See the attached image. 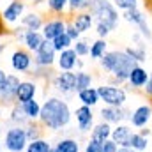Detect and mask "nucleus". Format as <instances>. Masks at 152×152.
<instances>
[{
  "mask_svg": "<svg viewBox=\"0 0 152 152\" xmlns=\"http://www.w3.org/2000/svg\"><path fill=\"white\" fill-rule=\"evenodd\" d=\"M71 120H73V112L69 108V103L64 97L51 96L42 103L39 124L46 131H51V133L64 131L66 127H69Z\"/></svg>",
  "mask_w": 152,
  "mask_h": 152,
  "instance_id": "f257e3e1",
  "label": "nucleus"
},
{
  "mask_svg": "<svg viewBox=\"0 0 152 152\" xmlns=\"http://www.w3.org/2000/svg\"><path fill=\"white\" fill-rule=\"evenodd\" d=\"M44 41H46V39H44V36H42L41 32L27 30V34H25V41H23V46H25L30 53H36Z\"/></svg>",
  "mask_w": 152,
  "mask_h": 152,
  "instance_id": "393cba45",
  "label": "nucleus"
},
{
  "mask_svg": "<svg viewBox=\"0 0 152 152\" xmlns=\"http://www.w3.org/2000/svg\"><path fill=\"white\" fill-rule=\"evenodd\" d=\"M9 122L12 124V126H27L30 120L27 118V115L23 112V108H21V104H18V103H14L12 106H11V112H9Z\"/></svg>",
  "mask_w": 152,
  "mask_h": 152,
  "instance_id": "bb28decb",
  "label": "nucleus"
},
{
  "mask_svg": "<svg viewBox=\"0 0 152 152\" xmlns=\"http://www.w3.org/2000/svg\"><path fill=\"white\" fill-rule=\"evenodd\" d=\"M149 73L145 67H142L140 64L133 67V71L129 73L127 78V90H143V87L147 85L149 81Z\"/></svg>",
  "mask_w": 152,
  "mask_h": 152,
  "instance_id": "dca6fc26",
  "label": "nucleus"
},
{
  "mask_svg": "<svg viewBox=\"0 0 152 152\" xmlns=\"http://www.w3.org/2000/svg\"><path fill=\"white\" fill-rule=\"evenodd\" d=\"M97 94L99 99L104 103V106H126L127 103V90L124 87H117V85H99L97 87Z\"/></svg>",
  "mask_w": 152,
  "mask_h": 152,
  "instance_id": "20e7f679",
  "label": "nucleus"
},
{
  "mask_svg": "<svg viewBox=\"0 0 152 152\" xmlns=\"http://www.w3.org/2000/svg\"><path fill=\"white\" fill-rule=\"evenodd\" d=\"M129 149L136 152H147L149 149V138L143 136L140 131H133L131 138H129Z\"/></svg>",
  "mask_w": 152,
  "mask_h": 152,
  "instance_id": "cd10ccee",
  "label": "nucleus"
},
{
  "mask_svg": "<svg viewBox=\"0 0 152 152\" xmlns=\"http://www.w3.org/2000/svg\"><path fill=\"white\" fill-rule=\"evenodd\" d=\"M131 134H133V129L129 124H117L112 129V140L118 147H129Z\"/></svg>",
  "mask_w": 152,
  "mask_h": 152,
  "instance_id": "aec40b11",
  "label": "nucleus"
},
{
  "mask_svg": "<svg viewBox=\"0 0 152 152\" xmlns=\"http://www.w3.org/2000/svg\"><path fill=\"white\" fill-rule=\"evenodd\" d=\"M41 106H42V103H39L37 99H30V101H27V103L21 104V108H23V112L27 115V118L32 120V122H34V120H39Z\"/></svg>",
  "mask_w": 152,
  "mask_h": 152,
  "instance_id": "c85d7f7f",
  "label": "nucleus"
},
{
  "mask_svg": "<svg viewBox=\"0 0 152 152\" xmlns=\"http://www.w3.org/2000/svg\"><path fill=\"white\" fill-rule=\"evenodd\" d=\"M73 50L76 51V55L81 58V57H88V51H90V44L85 41V39H80L73 42Z\"/></svg>",
  "mask_w": 152,
  "mask_h": 152,
  "instance_id": "e433bc0d",
  "label": "nucleus"
},
{
  "mask_svg": "<svg viewBox=\"0 0 152 152\" xmlns=\"http://www.w3.org/2000/svg\"><path fill=\"white\" fill-rule=\"evenodd\" d=\"M81 147H80V140L78 138H73V136H66V138H60L55 145L51 152H80Z\"/></svg>",
  "mask_w": 152,
  "mask_h": 152,
  "instance_id": "5701e85b",
  "label": "nucleus"
},
{
  "mask_svg": "<svg viewBox=\"0 0 152 152\" xmlns=\"http://www.w3.org/2000/svg\"><path fill=\"white\" fill-rule=\"evenodd\" d=\"M112 129H113V126H110V124H106V122H97V124H94V127H92V131H90V140H96V142H106V140H110L112 138Z\"/></svg>",
  "mask_w": 152,
  "mask_h": 152,
  "instance_id": "4be33fe9",
  "label": "nucleus"
},
{
  "mask_svg": "<svg viewBox=\"0 0 152 152\" xmlns=\"http://www.w3.org/2000/svg\"><path fill=\"white\" fill-rule=\"evenodd\" d=\"M136 64H142L147 60V50H145V44H133V46H127L124 50Z\"/></svg>",
  "mask_w": 152,
  "mask_h": 152,
  "instance_id": "c756f323",
  "label": "nucleus"
},
{
  "mask_svg": "<svg viewBox=\"0 0 152 152\" xmlns=\"http://www.w3.org/2000/svg\"><path fill=\"white\" fill-rule=\"evenodd\" d=\"M25 133H27V140L28 142H34V140H39V138H44L42 133H44V127L39 124V120H30L27 126H25Z\"/></svg>",
  "mask_w": 152,
  "mask_h": 152,
  "instance_id": "7c9ffc66",
  "label": "nucleus"
},
{
  "mask_svg": "<svg viewBox=\"0 0 152 152\" xmlns=\"http://www.w3.org/2000/svg\"><path fill=\"white\" fill-rule=\"evenodd\" d=\"M55 64H57V51L53 48V42L51 41H44L41 44V48L34 53V66L51 69Z\"/></svg>",
  "mask_w": 152,
  "mask_h": 152,
  "instance_id": "1a4fd4ad",
  "label": "nucleus"
},
{
  "mask_svg": "<svg viewBox=\"0 0 152 152\" xmlns=\"http://www.w3.org/2000/svg\"><path fill=\"white\" fill-rule=\"evenodd\" d=\"M152 120V103H143L138 104L134 110H131V117H129V126L134 129H143L149 126Z\"/></svg>",
  "mask_w": 152,
  "mask_h": 152,
  "instance_id": "9b49d317",
  "label": "nucleus"
},
{
  "mask_svg": "<svg viewBox=\"0 0 152 152\" xmlns=\"http://www.w3.org/2000/svg\"><path fill=\"white\" fill-rule=\"evenodd\" d=\"M140 133H142L143 136H147V138L151 136V129H147V127H143V129H140Z\"/></svg>",
  "mask_w": 152,
  "mask_h": 152,
  "instance_id": "a18cd8bd",
  "label": "nucleus"
},
{
  "mask_svg": "<svg viewBox=\"0 0 152 152\" xmlns=\"http://www.w3.org/2000/svg\"><path fill=\"white\" fill-rule=\"evenodd\" d=\"M85 152H103V143L88 138L87 143H85Z\"/></svg>",
  "mask_w": 152,
  "mask_h": 152,
  "instance_id": "ea45409f",
  "label": "nucleus"
},
{
  "mask_svg": "<svg viewBox=\"0 0 152 152\" xmlns=\"http://www.w3.org/2000/svg\"><path fill=\"white\" fill-rule=\"evenodd\" d=\"M78 55L73 48H67L60 53H57V67L58 71H75L76 62H78Z\"/></svg>",
  "mask_w": 152,
  "mask_h": 152,
  "instance_id": "a211bd4d",
  "label": "nucleus"
},
{
  "mask_svg": "<svg viewBox=\"0 0 152 152\" xmlns=\"http://www.w3.org/2000/svg\"><path fill=\"white\" fill-rule=\"evenodd\" d=\"M51 42H53V48H55L57 53H60V51H64V50H67V48H73V41H71V37H69L66 32H64L62 36L55 37Z\"/></svg>",
  "mask_w": 152,
  "mask_h": 152,
  "instance_id": "f704fd0d",
  "label": "nucleus"
},
{
  "mask_svg": "<svg viewBox=\"0 0 152 152\" xmlns=\"http://www.w3.org/2000/svg\"><path fill=\"white\" fill-rule=\"evenodd\" d=\"M28 145L23 126H11L4 134V147L7 152H25Z\"/></svg>",
  "mask_w": 152,
  "mask_h": 152,
  "instance_id": "39448f33",
  "label": "nucleus"
},
{
  "mask_svg": "<svg viewBox=\"0 0 152 152\" xmlns=\"http://www.w3.org/2000/svg\"><path fill=\"white\" fill-rule=\"evenodd\" d=\"M21 80L16 75H7L5 81L0 85V101L4 104H14L16 103V94H18V87H20Z\"/></svg>",
  "mask_w": 152,
  "mask_h": 152,
  "instance_id": "f8f14e48",
  "label": "nucleus"
},
{
  "mask_svg": "<svg viewBox=\"0 0 152 152\" xmlns=\"http://www.w3.org/2000/svg\"><path fill=\"white\" fill-rule=\"evenodd\" d=\"M113 5L118 9V11H129V9H134L138 7V0H112Z\"/></svg>",
  "mask_w": 152,
  "mask_h": 152,
  "instance_id": "4c0bfd02",
  "label": "nucleus"
},
{
  "mask_svg": "<svg viewBox=\"0 0 152 152\" xmlns=\"http://www.w3.org/2000/svg\"><path fill=\"white\" fill-rule=\"evenodd\" d=\"M66 34L71 37L73 42H76V41H80V39H81V34L76 30L75 27H73V23H71V21H67V25H66Z\"/></svg>",
  "mask_w": 152,
  "mask_h": 152,
  "instance_id": "a19ab883",
  "label": "nucleus"
},
{
  "mask_svg": "<svg viewBox=\"0 0 152 152\" xmlns=\"http://www.w3.org/2000/svg\"><path fill=\"white\" fill-rule=\"evenodd\" d=\"M37 94V81L36 80H21L20 87H18V94H16V103L23 104L30 99H36Z\"/></svg>",
  "mask_w": 152,
  "mask_h": 152,
  "instance_id": "f3484780",
  "label": "nucleus"
},
{
  "mask_svg": "<svg viewBox=\"0 0 152 152\" xmlns=\"http://www.w3.org/2000/svg\"><path fill=\"white\" fill-rule=\"evenodd\" d=\"M92 81H94V78L90 73H87V71H76V94L80 92V90H85V88H88V87H92Z\"/></svg>",
  "mask_w": 152,
  "mask_h": 152,
  "instance_id": "2f4dec72",
  "label": "nucleus"
},
{
  "mask_svg": "<svg viewBox=\"0 0 152 152\" xmlns=\"http://www.w3.org/2000/svg\"><path fill=\"white\" fill-rule=\"evenodd\" d=\"M5 48H7V44H2V42H0V53L5 51Z\"/></svg>",
  "mask_w": 152,
  "mask_h": 152,
  "instance_id": "09e8293b",
  "label": "nucleus"
},
{
  "mask_svg": "<svg viewBox=\"0 0 152 152\" xmlns=\"http://www.w3.org/2000/svg\"><path fill=\"white\" fill-rule=\"evenodd\" d=\"M5 78H7V73H5L4 69H0V85H2L4 81H5Z\"/></svg>",
  "mask_w": 152,
  "mask_h": 152,
  "instance_id": "c03bdc74",
  "label": "nucleus"
},
{
  "mask_svg": "<svg viewBox=\"0 0 152 152\" xmlns=\"http://www.w3.org/2000/svg\"><path fill=\"white\" fill-rule=\"evenodd\" d=\"M92 5V0H69V12H83V11H88Z\"/></svg>",
  "mask_w": 152,
  "mask_h": 152,
  "instance_id": "c9c22d12",
  "label": "nucleus"
},
{
  "mask_svg": "<svg viewBox=\"0 0 152 152\" xmlns=\"http://www.w3.org/2000/svg\"><path fill=\"white\" fill-rule=\"evenodd\" d=\"M42 2H46V0H32V4H34V5H41Z\"/></svg>",
  "mask_w": 152,
  "mask_h": 152,
  "instance_id": "de8ad7c7",
  "label": "nucleus"
},
{
  "mask_svg": "<svg viewBox=\"0 0 152 152\" xmlns=\"http://www.w3.org/2000/svg\"><path fill=\"white\" fill-rule=\"evenodd\" d=\"M122 18L127 21V23H133V25H136L138 27V30H140V36L145 39H152V30L151 27H149V23H147V16L143 14V11L140 9V7H134V9H129V11H124L122 12Z\"/></svg>",
  "mask_w": 152,
  "mask_h": 152,
  "instance_id": "423d86ee",
  "label": "nucleus"
},
{
  "mask_svg": "<svg viewBox=\"0 0 152 152\" xmlns=\"http://www.w3.org/2000/svg\"><path fill=\"white\" fill-rule=\"evenodd\" d=\"M51 83L55 87V90L60 96H71L75 94V87H76V73L73 71H60L51 78Z\"/></svg>",
  "mask_w": 152,
  "mask_h": 152,
  "instance_id": "0eeeda50",
  "label": "nucleus"
},
{
  "mask_svg": "<svg viewBox=\"0 0 152 152\" xmlns=\"http://www.w3.org/2000/svg\"><path fill=\"white\" fill-rule=\"evenodd\" d=\"M51 149H53V145H51L50 140L39 138V140H34V142H28L25 152H51Z\"/></svg>",
  "mask_w": 152,
  "mask_h": 152,
  "instance_id": "473e14b6",
  "label": "nucleus"
},
{
  "mask_svg": "<svg viewBox=\"0 0 152 152\" xmlns=\"http://www.w3.org/2000/svg\"><path fill=\"white\" fill-rule=\"evenodd\" d=\"M73 117H75V120H76V129H78L80 134H85V133L92 131V127H94V117H96L94 112H92V108L80 104L73 112Z\"/></svg>",
  "mask_w": 152,
  "mask_h": 152,
  "instance_id": "ddd939ff",
  "label": "nucleus"
},
{
  "mask_svg": "<svg viewBox=\"0 0 152 152\" xmlns=\"http://www.w3.org/2000/svg\"><path fill=\"white\" fill-rule=\"evenodd\" d=\"M118 149H120V147L115 143L112 138L106 140V142H103V152H118Z\"/></svg>",
  "mask_w": 152,
  "mask_h": 152,
  "instance_id": "79ce46f5",
  "label": "nucleus"
},
{
  "mask_svg": "<svg viewBox=\"0 0 152 152\" xmlns=\"http://www.w3.org/2000/svg\"><path fill=\"white\" fill-rule=\"evenodd\" d=\"M25 14V2L23 0H11L2 11H0V16L4 20V23L7 25H14L18 23Z\"/></svg>",
  "mask_w": 152,
  "mask_h": 152,
  "instance_id": "4468645a",
  "label": "nucleus"
},
{
  "mask_svg": "<svg viewBox=\"0 0 152 152\" xmlns=\"http://www.w3.org/2000/svg\"><path fill=\"white\" fill-rule=\"evenodd\" d=\"M143 94H145V97L152 99V75L149 76V81H147V85L143 87Z\"/></svg>",
  "mask_w": 152,
  "mask_h": 152,
  "instance_id": "37998d69",
  "label": "nucleus"
},
{
  "mask_svg": "<svg viewBox=\"0 0 152 152\" xmlns=\"http://www.w3.org/2000/svg\"><path fill=\"white\" fill-rule=\"evenodd\" d=\"M69 21L73 23V27H75L80 34H87V32H90V28L94 27V18H92V14H90L88 11L76 12Z\"/></svg>",
  "mask_w": 152,
  "mask_h": 152,
  "instance_id": "6ab92c4d",
  "label": "nucleus"
},
{
  "mask_svg": "<svg viewBox=\"0 0 152 152\" xmlns=\"http://www.w3.org/2000/svg\"><path fill=\"white\" fill-rule=\"evenodd\" d=\"M99 66L112 75L110 85L122 87L124 83H127V78H129V73L133 71V67L138 64L124 50H108L104 57L99 60Z\"/></svg>",
  "mask_w": 152,
  "mask_h": 152,
  "instance_id": "f03ea898",
  "label": "nucleus"
},
{
  "mask_svg": "<svg viewBox=\"0 0 152 152\" xmlns=\"http://www.w3.org/2000/svg\"><path fill=\"white\" fill-rule=\"evenodd\" d=\"M20 21H21V27H25L27 30H32V32H41V28L44 25V20H42V16L39 14L37 11L25 12Z\"/></svg>",
  "mask_w": 152,
  "mask_h": 152,
  "instance_id": "412c9836",
  "label": "nucleus"
},
{
  "mask_svg": "<svg viewBox=\"0 0 152 152\" xmlns=\"http://www.w3.org/2000/svg\"><path fill=\"white\" fill-rule=\"evenodd\" d=\"M9 34L14 37V41H16V42H21V44H23V41H25V34H27V28L20 25V27H14Z\"/></svg>",
  "mask_w": 152,
  "mask_h": 152,
  "instance_id": "58836bf2",
  "label": "nucleus"
},
{
  "mask_svg": "<svg viewBox=\"0 0 152 152\" xmlns=\"http://www.w3.org/2000/svg\"><path fill=\"white\" fill-rule=\"evenodd\" d=\"M66 25L67 21L64 18H51V20H46L42 28H41V34L44 36L46 41H53L55 37L62 36L66 32Z\"/></svg>",
  "mask_w": 152,
  "mask_h": 152,
  "instance_id": "2eb2a0df",
  "label": "nucleus"
},
{
  "mask_svg": "<svg viewBox=\"0 0 152 152\" xmlns=\"http://www.w3.org/2000/svg\"><path fill=\"white\" fill-rule=\"evenodd\" d=\"M78 101L80 104L83 106H88V108H94L101 99H99V94H97V87H88L85 90H80L78 92Z\"/></svg>",
  "mask_w": 152,
  "mask_h": 152,
  "instance_id": "b1692460",
  "label": "nucleus"
},
{
  "mask_svg": "<svg viewBox=\"0 0 152 152\" xmlns=\"http://www.w3.org/2000/svg\"><path fill=\"white\" fill-rule=\"evenodd\" d=\"M99 117L103 122L110 124V126H117V124H124V122H129V117H131V110L126 108V106H103Z\"/></svg>",
  "mask_w": 152,
  "mask_h": 152,
  "instance_id": "6e6552de",
  "label": "nucleus"
},
{
  "mask_svg": "<svg viewBox=\"0 0 152 152\" xmlns=\"http://www.w3.org/2000/svg\"><path fill=\"white\" fill-rule=\"evenodd\" d=\"M2 149H4V147H2V143H0V152H2Z\"/></svg>",
  "mask_w": 152,
  "mask_h": 152,
  "instance_id": "8fccbe9b",
  "label": "nucleus"
},
{
  "mask_svg": "<svg viewBox=\"0 0 152 152\" xmlns=\"http://www.w3.org/2000/svg\"><path fill=\"white\" fill-rule=\"evenodd\" d=\"M88 12L94 18V23H101L104 27H108L112 32L118 27V9L113 5L112 0H92V5L88 9Z\"/></svg>",
  "mask_w": 152,
  "mask_h": 152,
  "instance_id": "7ed1b4c3",
  "label": "nucleus"
},
{
  "mask_svg": "<svg viewBox=\"0 0 152 152\" xmlns=\"http://www.w3.org/2000/svg\"><path fill=\"white\" fill-rule=\"evenodd\" d=\"M106 51H108V41H106V39L97 37L94 42H90L88 57H90V60H101V58L104 57Z\"/></svg>",
  "mask_w": 152,
  "mask_h": 152,
  "instance_id": "a878e982",
  "label": "nucleus"
},
{
  "mask_svg": "<svg viewBox=\"0 0 152 152\" xmlns=\"http://www.w3.org/2000/svg\"><path fill=\"white\" fill-rule=\"evenodd\" d=\"M46 7L55 14H64L69 11V0H46Z\"/></svg>",
  "mask_w": 152,
  "mask_h": 152,
  "instance_id": "72a5a7b5",
  "label": "nucleus"
},
{
  "mask_svg": "<svg viewBox=\"0 0 152 152\" xmlns=\"http://www.w3.org/2000/svg\"><path fill=\"white\" fill-rule=\"evenodd\" d=\"M32 66H34V58H32V53L27 48H16L12 51V55H11V67L16 73L28 75Z\"/></svg>",
  "mask_w": 152,
  "mask_h": 152,
  "instance_id": "9d476101",
  "label": "nucleus"
},
{
  "mask_svg": "<svg viewBox=\"0 0 152 152\" xmlns=\"http://www.w3.org/2000/svg\"><path fill=\"white\" fill-rule=\"evenodd\" d=\"M118 152H136V151H133V149H129V147H120Z\"/></svg>",
  "mask_w": 152,
  "mask_h": 152,
  "instance_id": "49530a36",
  "label": "nucleus"
}]
</instances>
